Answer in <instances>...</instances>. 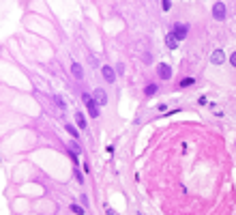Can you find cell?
<instances>
[{
    "label": "cell",
    "mask_w": 236,
    "mask_h": 215,
    "mask_svg": "<svg viewBox=\"0 0 236 215\" xmlns=\"http://www.w3.org/2000/svg\"><path fill=\"white\" fill-rule=\"evenodd\" d=\"M157 73H159V78H161V80H170V78H172V67H170V65H165V62H161V65H159V69H157Z\"/></svg>",
    "instance_id": "5"
},
{
    "label": "cell",
    "mask_w": 236,
    "mask_h": 215,
    "mask_svg": "<svg viewBox=\"0 0 236 215\" xmlns=\"http://www.w3.org/2000/svg\"><path fill=\"white\" fill-rule=\"evenodd\" d=\"M54 101H56V105H58V108H62V110H67V101H64V99H62L60 95H56V97H54Z\"/></svg>",
    "instance_id": "13"
},
{
    "label": "cell",
    "mask_w": 236,
    "mask_h": 215,
    "mask_svg": "<svg viewBox=\"0 0 236 215\" xmlns=\"http://www.w3.org/2000/svg\"><path fill=\"white\" fill-rule=\"evenodd\" d=\"M213 17L219 19V22L226 19V4H223V2H215V4H213Z\"/></svg>",
    "instance_id": "3"
},
{
    "label": "cell",
    "mask_w": 236,
    "mask_h": 215,
    "mask_svg": "<svg viewBox=\"0 0 236 215\" xmlns=\"http://www.w3.org/2000/svg\"><path fill=\"white\" fill-rule=\"evenodd\" d=\"M107 215H116V213H114V211H112V209H107Z\"/></svg>",
    "instance_id": "20"
},
{
    "label": "cell",
    "mask_w": 236,
    "mask_h": 215,
    "mask_svg": "<svg viewBox=\"0 0 236 215\" xmlns=\"http://www.w3.org/2000/svg\"><path fill=\"white\" fill-rule=\"evenodd\" d=\"M170 6H172V2H168V0L161 2V9H163V11H170Z\"/></svg>",
    "instance_id": "17"
},
{
    "label": "cell",
    "mask_w": 236,
    "mask_h": 215,
    "mask_svg": "<svg viewBox=\"0 0 236 215\" xmlns=\"http://www.w3.org/2000/svg\"><path fill=\"white\" fill-rule=\"evenodd\" d=\"M230 62H232V65H234V67H236V52H234V54H232V56H230Z\"/></svg>",
    "instance_id": "19"
},
{
    "label": "cell",
    "mask_w": 236,
    "mask_h": 215,
    "mask_svg": "<svg viewBox=\"0 0 236 215\" xmlns=\"http://www.w3.org/2000/svg\"><path fill=\"white\" fill-rule=\"evenodd\" d=\"M93 97L97 99V103H99V105H105V103H107V92H105L103 88H97Z\"/></svg>",
    "instance_id": "8"
},
{
    "label": "cell",
    "mask_w": 236,
    "mask_h": 215,
    "mask_svg": "<svg viewBox=\"0 0 236 215\" xmlns=\"http://www.w3.org/2000/svg\"><path fill=\"white\" fill-rule=\"evenodd\" d=\"M187 32H189V24H174L172 26V35L176 37V41L180 43V41H185V37H187Z\"/></svg>",
    "instance_id": "2"
},
{
    "label": "cell",
    "mask_w": 236,
    "mask_h": 215,
    "mask_svg": "<svg viewBox=\"0 0 236 215\" xmlns=\"http://www.w3.org/2000/svg\"><path fill=\"white\" fill-rule=\"evenodd\" d=\"M75 178H77V181H80V185H82V183H84V174H82V172H80V168H75Z\"/></svg>",
    "instance_id": "16"
},
{
    "label": "cell",
    "mask_w": 236,
    "mask_h": 215,
    "mask_svg": "<svg viewBox=\"0 0 236 215\" xmlns=\"http://www.w3.org/2000/svg\"><path fill=\"white\" fill-rule=\"evenodd\" d=\"M157 90H159V84H148L146 88H144V95H146V97H152Z\"/></svg>",
    "instance_id": "11"
},
{
    "label": "cell",
    "mask_w": 236,
    "mask_h": 215,
    "mask_svg": "<svg viewBox=\"0 0 236 215\" xmlns=\"http://www.w3.org/2000/svg\"><path fill=\"white\" fill-rule=\"evenodd\" d=\"M82 101L86 103L88 114H90L93 118H97V116H99V103L94 101V97H93V95H88V92H82Z\"/></svg>",
    "instance_id": "1"
},
{
    "label": "cell",
    "mask_w": 236,
    "mask_h": 215,
    "mask_svg": "<svg viewBox=\"0 0 236 215\" xmlns=\"http://www.w3.org/2000/svg\"><path fill=\"white\" fill-rule=\"evenodd\" d=\"M165 45H168L170 49H176V47H178V41H176V37H174L172 32L165 35Z\"/></svg>",
    "instance_id": "10"
},
{
    "label": "cell",
    "mask_w": 236,
    "mask_h": 215,
    "mask_svg": "<svg viewBox=\"0 0 236 215\" xmlns=\"http://www.w3.org/2000/svg\"><path fill=\"white\" fill-rule=\"evenodd\" d=\"M101 75H103V80L110 82V84H114V80H116V73H114V69H112L110 65H103V67H101Z\"/></svg>",
    "instance_id": "4"
},
{
    "label": "cell",
    "mask_w": 236,
    "mask_h": 215,
    "mask_svg": "<svg viewBox=\"0 0 236 215\" xmlns=\"http://www.w3.org/2000/svg\"><path fill=\"white\" fill-rule=\"evenodd\" d=\"M64 129H67V133H71L73 138H77V135H80V133H77V129L73 127V125H64Z\"/></svg>",
    "instance_id": "14"
},
{
    "label": "cell",
    "mask_w": 236,
    "mask_h": 215,
    "mask_svg": "<svg viewBox=\"0 0 236 215\" xmlns=\"http://www.w3.org/2000/svg\"><path fill=\"white\" fill-rule=\"evenodd\" d=\"M71 73H73V78H75V80H80V82H82V78H84V69H82V65H80V62H71Z\"/></svg>",
    "instance_id": "7"
},
{
    "label": "cell",
    "mask_w": 236,
    "mask_h": 215,
    "mask_svg": "<svg viewBox=\"0 0 236 215\" xmlns=\"http://www.w3.org/2000/svg\"><path fill=\"white\" fill-rule=\"evenodd\" d=\"M75 125H77V127L82 129V131H86V129H88V123H86V116H84V114H82L80 110L75 112Z\"/></svg>",
    "instance_id": "9"
},
{
    "label": "cell",
    "mask_w": 236,
    "mask_h": 215,
    "mask_svg": "<svg viewBox=\"0 0 236 215\" xmlns=\"http://www.w3.org/2000/svg\"><path fill=\"white\" fill-rule=\"evenodd\" d=\"M193 84H195L193 78H183V80H180V88H189V86H193Z\"/></svg>",
    "instance_id": "12"
},
{
    "label": "cell",
    "mask_w": 236,
    "mask_h": 215,
    "mask_svg": "<svg viewBox=\"0 0 236 215\" xmlns=\"http://www.w3.org/2000/svg\"><path fill=\"white\" fill-rule=\"evenodd\" d=\"M71 211H73V213H77V215H84V209H82V207H77V204H71Z\"/></svg>",
    "instance_id": "15"
},
{
    "label": "cell",
    "mask_w": 236,
    "mask_h": 215,
    "mask_svg": "<svg viewBox=\"0 0 236 215\" xmlns=\"http://www.w3.org/2000/svg\"><path fill=\"white\" fill-rule=\"evenodd\" d=\"M197 101H200V105H206V103H208V99H206V97H200Z\"/></svg>",
    "instance_id": "18"
},
{
    "label": "cell",
    "mask_w": 236,
    "mask_h": 215,
    "mask_svg": "<svg viewBox=\"0 0 236 215\" xmlns=\"http://www.w3.org/2000/svg\"><path fill=\"white\" fill-rule=\"evenodd\" d=\"M223 60H226V54H223L221 49H215V52L210 54V62H213V65H223Z\"/></svg>",
    "instance_id": "6"
}]
</instances>
